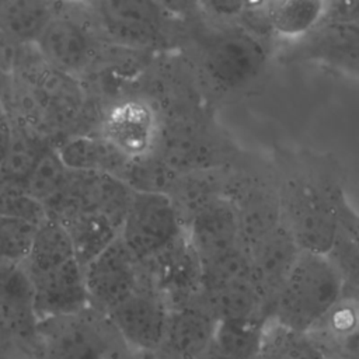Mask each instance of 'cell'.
Instances as JSON below:
<instances>
[{"instance_id":"1","label":"cell","mask_w":359,"mask_h":359,"mask_svg":"<svg viewBox=\"0 0 359 359\" xmlns=\"http://www.w3.org/2000/svg\"><path fill=\"white\" fill-rule=\"evenodd\" d=\"M174 3L182 21L177 52L208 104L219 111L258 94L276 62V48L250 34L236 20L209 14L199 1Z\"/></svg>"},{"instance_id":"2","label":"cell","mask_w":359,"mask_h":359,"mask_svg":"<svg viewBox=\"0 0 359 359\" xmlns=\"http://www.w3.org/2000/svg\"><path fill=\"white\" fill-rule=\"evenodd\" d=\"M278 185L280 224L300 250L327 254L346 198V175L338 157L306 147L275 146L269 154Z\"/></svg>"},{"instance_id":"3","label":"cell","mask_w":359,"mask_h":359,"mask_svg":"<svg viewBox=\"0 0 359 359\" xmlns=\"http://www.w3.org/2000/svg\"><path fill=\"white\" fill-rule=\"evenodd\" d=\"M108 314L93 307L38 321L22 359H135Z\"/></svg>"},{"instance_id":"4","label":"cell","mask_w":359,"mask_h":359,"mask_svg":"<svg viewBox=\"0 0 359 359\" xmlns=\"http://www.w3.org/2000/svg\"><path fill=\"white\" fill-rule=\"evenodd\" d=\"M104 42L147 53L178 49L182 21L174 0L87 1Z\"/></svg>"},{"instance_id":"5","label":"cell","mask_w":359,"mask_h":359,"mask_svg":"<svg viewBox=\"0 0 359 359\" xmlns=\"http://www.w3.org/2000/svg\"><path fill=\"white\" fill-rule=\"evenodd\" d=\"M233 135L220 123L212 108L163 119L156 150L174 172L229 165L240 153Z\"/></svg>"},{"instance_id":"6","label":"cell","mask_w":359,"mask_h":359,"mask_svg":"<svg viewBox=\"0 0 359 359\" xmlns=\"http://www.w3.org/2000/svg\"><path fill=\"white\" fill-rule=\"evenodd\" d=\"M224 198L237 215L247 250L280 226L276 175L269 154L243 149L227 165Z\"/></svg>"},{"instance_id":"7","label":"cell","mask_w":359,"mask_h":359,"mask_svg":"<svg viewBox=\"0 0 359 359\" xmlns=\"http://www.w3.org/2000/svg\"><path fill=\"white\" fill-rule=\"evenodd\" d=\"M342 293L344 280L327 254L302 250L273 302L269 320L307 332L338 303Z\"/></svg>"},{"instance_id":"8","label":"cell","mask_w":359,"mask_h":359,"mask_svg":"<svg viewBox=\"0 0 359 359\" xmlns=\"http://www.w3.org/2000/svg\"><path fill=\"white\" fill-rule=\"evenodd\" d=\"M105 43L87 1H56L53 17L34 45L50 69L83 81Z\"/></svg>"},{"instance_id":"9","label":"cell","mask_w":359,"mask_h":359,"mask_svg":"<svg viewBox=\"0 0 359 359\" xmlns=\"http://www.w3.org/2000/svg\"><path fill=\"white\" fill-rule=\"evenodd\" d=\"M160 126L156 108L132 88L104 107L97 133L132 160L156 150Z\"/></svg>"},{"instance_id":"10","label":"cell","mask_w":359,"mask_h":359,"mask_svg":"<svg viewBox=\"0 0 359 359\" xmlns=\"http://www.w3.org/2000/svg\"><path fill=\"white\" fill-rule=\"evenodd\" d=\"M184 231L167 195L133 192L119 238L143 262L172 244Z\"/></svg>"},{"instance_id":"11","label":"cell","mask_w":359,"mask_h":359,"mask_svg":"<svg viewBox=\"0 0 359 359\" xmlns=\"http://www.w3.org/2000/svg\"><path fill=\"white\" fill-rule=\"evenodd\" d=\"M275 59L280 65H318L359 80V21L317 27L280 46Z\"/></svg>"},{"instance_id":"12","label":"cell","mask_w":359,"mask_h":359,"mask_svg":"<svg viewBox=\"0 0 359 359\" xmlns=\"http://www.w3.org/2000/svg\"><path fill=\"white\" fill-rule=\"evenodd\" d=\"M140 266L142 283L150 286L170 311L198 299L202 266L185 231L161 252L140 262Z\"/></svg>"},{"instance_id":"13","label":"cell","mask_w":359,"mask_h":359,"mask_svg":"<svg viewBox=\"0 0 359 359\" xmlns=\"http://www.w3.org/2000/svg\"><path fill=\"white\" fill-rule=\"evenodd\" d=\"M140 282V261L119 237L84 266L88 306L105 314L128 299Z\"/></svg>"},{"instance_id":"14","label":"cell","mask_w":359,"mask_h":359,"mask_svg":"<svg viewBox=\"0 0 359 359\" xmlns=\"http://www.w3.org/2000/svg\"><path fill=\"white\" fill-rule=\"evenodd\" d=\"M38 321L22 264L0 262V338L18 359L24 358Z\"/></svg>"},{"instance_id":"15","label":"cell","mask_w":359,"mask_h":359,"mask_svg":"<svg viewBox=\"0 0 359 359\" xmlns=\"http://www.w3.org/2000/svg\"><path fill=\"white\" fill-rule=\"evenodd\" d=\"M170 310L147 285L140 286L108 313L123 339L136 352H156L164 338Z\"/></svg>"},{"instance_id":"16","label":"cell","mask_w":359,"mask_h":359,"mask_svg":"<svg viewBox=\"0 0 359 359\" xmlns=\"http://www.w3.org/2000/svg\"><path fill=\"white\" fill-rule=\"evenodd\" d=\"M300 251L294 238L282 224L248 250L251 283L268 318H271L273 302Z\"/></svg>"},{"instance_id":"17","label":"cell","mask_w":359,"mask_h":359,"mask_svg":"<svg viewBox=\"0 0 359 359\" xmlns=\"http://www.w3.org/2000/svg\"><path fill=\"white\" fill-rule=\"evenodd\" d=\"M38 320L88 307L84 268L77 259L41 273L28 275Z\"/></svg>"},{"instance_id":"18","label":"cell","mask_w":359,"mask_h":359,"mask_svg":"<svg viewBox=\"0 0 359 359\" xmlns=\"http://www.w3.org/2000/svg\"><path fill=\"white\" fill-rule=\"evenodd\" d=\"M217 323L198 296L195 302L170 311L164 338L154 353L158 359H201Z\"/></svg>"},{"instance_id":"19","label":"cell","mask_w":359,"mask_h":359,"mask_svg":"<svg viewBox=\"0 0 359 359\" xmlns=\"http://www.w3.org/2000/svg\"><path fill=\"white\" fill-rule=\"evenodd\" d=\"M185 233L201 265L243 244L237 215L226 198L212 202L195 215Z\"/></svg>"},{"instance_id":"20","label":"cell","mask_w":359,"mask_h":359,"mask_svg":"<svg viewBox=\"0 0 359 359\" xmlns=\"http://www.w3.org/2000/svg\"><path fill=\"white\" fill-rule=\"evenodd\" d=\"M307 332L324 359H359V294L344 289L338 303Z\"/></svg>"},{"instance_id":"21","label":"cell","mask_w":359,"mask_h":359,"mask_svg":"<svg viewBox=\"0 0 359 359\" xmlns=\"http://www.w3.org/2000/svg\"><path fill=\"white\" fill-rule=\"evenodd\" d=\"M56 149L69 170L108 174L121 181L130 161L100 133L69 137Z\"/></svg>"},{"instance_id":"22","label":"cell","mask_w":359,"mask_h":359,"mask_svg":"<svg viewBox=\"0 0 359 359\" xmlns=\"http://www.w3.org/2000/svg\"><path fill=\"white\" fill-rule=\"evenodd\" d=\"M227 165L178 174L167 196L181 226L185 227L212 202L224 198Z\"/></svg>"},{"instance_id":"23","label":"cell","mask_w":359,"mask_h":359,"mask_svg":"<svg viewBox=\"0 0 359 359\" xmlns=\"http://www.w3.org/2000/svg\"><path fill=\"white\" fill-rule=\"evenodd\" d=\"M55 220L67 231L76 259L83 268L119 237V229L97 212L72 210Z\"/></svg>"},{"instance_id":"24","label":"cell","mask_w":359,"mask_h":359,"mask_svg":"<svg viewBox=\"0 0 359 359\" xmlns=\"http://www.w3.org/2000/svg\"><path fill=\"white\" fill-rule=\"evenodd\" d=\"M324 1L318 0H268L264 11L279 48L294 42L318 27ZM278 48V49H279Z\"/></svg>"},{"instance_id":"25","label":"cell","mask_w":359,"mask_h":359,"mask_svg":"<svg viewBox=\"0 0 359 359\" xmlns=\"http://www.w3.org/2000/svg\"><path fill=\"white\" fill-rule=\"evenodd\" d=\"M266 321H219L213 338L201 359H255Z\"/></svg>"},{"instance_id":"26","label":"cell","mask_w":359,"mask_h":359,"mask_svg":"<svg viewBox=\"0 0 359 359\" xmlns=\"http://www.w3.org/2000/svg\"><path fill=\"white\" fill-rule=\"evenodd\" d=\"M55 7L56 1H0V28L18 45H32L53 17Z\"/></svg>"},{"instance_id":"27","label":"cell","mask_w":359,"mask_h":359,"mask_svg":"<svg viewBox=\"0 0 359 359\" xmlns=\"http://www.w3.org/2000/svg\"><path fill=\"white\" fill-rule=\"evenodd\" d=\"M76 259L72 241L65 227L48 217L35 230V236L22 266L27 275H35Z\"/></svg>"},{"instance_id":"28","label":"cell","mask_w":359,"mask_h":359,"mask_svg":"<svg viewBox=\"0 0 359 359\" xmlns=\"http://www.w3.org/2000/svg\"><path fill=\"white\" fill-rule=\"evenodd\" d=\"M344 280V289L359 294V212L348 203L327 252Z\"/></svg>"},{"instance_id":"29","label":"cell","mask_w":359,"mask_h":359,"mask_svg":"<svg viewBox=\"0 0 359 359\" xmlns=\"http://www.w3.org/2000/svg\"><path fill=\"white\" fill-rule=\"evenodd\" d=\"M11 139L0 167V177L24 184L39 158L53 144L35 130L11 121Z\"/></svg>"},{"instance_id":"30","label":"cell","mask_w":359,"mask_h":359,"mask_svg":"<svg viewBox=\"0 0 359 359\" xmlns=\"http://www.w3.org/2000/svg\"><path fill=\"white\" fill-rule=\"evenodd\" d=\"M255 359H324L309 332L268 320Z\"/></svg>"},{"instance_id":"31","label":"cell","mask_w":359,"mask_h":359,"mask_svg":"<svg viewBox=\"0 0 359 359\" xmlns=\"http://www.w3.org/2000/svg\"><path fill=\"white\" fill-rule=\"evenodd\" d=\"M69 174L70 170L60 158L57 149L52 146L39 158L25 180L24 187L35 201L46 208L62 194L67 184Z\"/></svg>"},{"instance_id":"32","label":"cell","mask_w":359,"mask_h":359,"mask_svg":"<svg viewBox=\"0 0 359 359\" xmlns=\"http://www.w3.org/2000/svg\"><path fill=\"white\" fill-rule=\"evenodd\" d=\"M177 172H174L157 154L132 158L126 167L122 181L135 192L167 195L172 187Z\"/></svg>"},{"instance_id":"33","label":"cell","mask_w":359,"mask_h":359,"mask_svg":"<svg viewBox=\"0 0 359 359\" xmlns=\"http://www.w3.org/2000/svg\"><path fill=\"white\" fill-rule=\"evenodd\" d=\"M0 216L21 220L35 227L46 219L45 208L35 201L25 189L24 184L0 177Z\"/></svg>"},{"instance_id":"34","label":"cell","mask_w":359,"mask_h":359,"mask_svg":"<svg viewBox=\"0 0 359 359\" xmlns=\"http://www.w3.org/2000/svg\"><path fill=\"white\" fill-rule=\"evenodd\" d=\"M36 227L0 216V262L22 264L31 248Z\"/></svg>"},{"instance_id":"35","label":"cell","mask_w":359,"mask_h":359,"mask_svg":"<svg viewBox=\"0 0 359 359\" xmlns=\"http://www.w3.org/2000/svg\"><path fill=\"white\" fill-rule=\"evenodd\" d=\"M359 21V1L331 0L324 1L323 15L318 27L321 25H344Z\"/></svg>"},{"instance_id":"36","label":"cell","mask_w":359,"mask_h":359,"mask_svg":"<svg viewBox=\"0 0 359 359\" xmlns=\"http://www.w3.org/2000/svg\"><path fill=\"white\" fill-rule=\"evenodd\" d=\"M20 46L0 28V70L10 74L13 72Z\"/></svg>"},{"instance_id":"37","label":"cell","mask_w":359,"mask_h":359,"mask_svg":"<svg viewBox=\"0 0 359 359\" xmlns=\"http://www.w3.org/2000/svg\"><path fill=\"white\" fill-rule=\"evenodd\" d=\"M11 119L6 118L4 121L0 122V167L4 161V157L7 154L8 150V144H10V139H11Z\"/></svg>"},{"instance_id":"38","label":"cell","mask_w":359,"mask_h":359,"mask_svg":"<svg viewBox=\"0 0 359 359\" xmlns=\"http://www.w3.org/2000/svg\"><path fill=\"white\" fill-rule=\"evenodd\" d=\"M11 358H17V356L13 353V351L0 338V359H11Z\"/></svg>"},{"instance_id":"39","label":"cell","mask_w":359,"mask_h":359,"mask_svg":"<svg viewBox=\"0 0 359 359\" xmlns=\"http://www.w3.org/2000/svg\"><path fill=\"white\" fill-rule=\"evenodd\" d=\"M135 359H158L154 352H139L136 353Z\"/></svg>"},{"instance_id":"40","label":"cell","mask_w":359,"mask_h":359,"mask_svg":"<svg viewBox=\"0 0 359 359\" xmlns=\"http://www.w3.org/2000/svg\"><path fill=\"white\" fill-rule=\"evenodd\" d=\"M6 118H8V114H7V111H6V108H4V105L1 104V101H0V122L1 121H4Z\"/></svg>"},{"instance_id":"41","label":"cell","mask_w":359,"mask_h":359,"mask_svg":"<svg viewBox=\"0 0 359 359\" xmlns=\"http://www.w3.org/2000/svg\"><path fill=\"white\" fill-rule=\"evenodd\" d=\"M11 359H18V358H11Z\"/></svg>"}]
</instances>
